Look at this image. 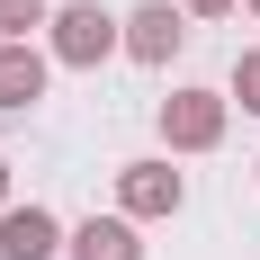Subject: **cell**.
<instances>
[{"instance_id": "12", "label": "cell", "mask_w": 260, "mask_h": 260, "mask_svg": "<svg viewBox=\"0 0 260 260\" xmlns=\"http://www.w3.org/2000/svg\"><path fill=\"white\" fill-rule=\"evenodd\" d=\"M251 9H260V0H251Z\"/></svg>"}, {"instance_id": "3", "label": "cell", "mask_w": 260, "mask_h": 260, "mask_svg": "<svg viewBox=\"0 0 260 260\" xmlns=\"http://www.w3.org/2000/svg\"><path fill=\"white\" fill-rule=\"evenodd\" d=\"M117 207H126V224L135 215H171L180 207V171L171 161H126L117 171Z\"/></svg>"}, {"instance_id": "7", "label": "cell", "mask_w": 260, "mask_h": 260, "mask_svg": "<svg viewBox=\"0 0 260 260\" xmlns=\"http://www.w3.org/2000/svg\"><path fill=\"white\" fill-rule=\"evenodd\" d=\"M72 260H144V242H135L126 215H90V224L72 234Z\"/></svg>"}, {"instance_id": "9", "label": "cell", "mask_w": 260, "mask_h": 260, "mask_svg": "<svg viewBox=\"0 0 260 260\" xmlns=\"http://www.w3.org/2000/svg\"><path fill=\"white\" fill-rule=\"evenodd\" d=\"M234 99H242V108H251V117H260V45H251V54H242V63H234Z\"/></svg>"}, {"instance_id": "11", "label": "cell", "mask_w": 260, "mask_h": 260, "mask_svg": "<svg viewBox=\"0 0 260 260\" xmlns=\"http://www.w3.org/2000/svg\"><path fill=\"white\" fill-rule=\"evenodd\" d=\"M0 207H9V161H0Z\"/></svg>"}, {"instance_id": "10", "label": "cell", "mask_w": 260, "mask_h": 260, "mask_svg": "<svg viewBox=\"0 0 260 260\" xmlns=\"http://www.w3.org/2000/svg\"><path fill=\"white\" fill-rule=\"evenodd\" d=\"M188 18H224V9H234V0H180Z\"/></svg>"}, {"instance_id": "2", "label": "cell", "mask_w": 260, "mask_h": 260, "mask_svg": "<svg viewBox=\"0 0 260 260\" xmlns=\"http://www.w3.org/2000/svg\"><path fill=\"white\" fill-rule=\"evenodd\" d=\"M224 108L234 99H215V90H171L161 99V144L171 153H215L224 144Z\"/></svg>"}, {"instance_id": "1", "label": "cell", "mask_w": 260, "mask_h": 260, "mask_svg": "<svg viewBox=\"0 0 260 260\" xmlns=\"http://www.w3.org/2000/svg\"><path fill=\"white\" fill-rule=\"evenodd\" d=\"M54 63H72V72H90V63H108V54L126 45V27L108 18L99 0H72V9H54Z\"/></svg>"}, {"instance_id": "6", "label": "cell", "mask_w": 260, "mask_h": 260, "mask_svg": "<svg viewBox=\"0 0 260 260\" xmlns=\"http://www.w3.org/2000/svg\"><path fill=\"white\" fill-rule=\"evenodd\" d=\"M36 99H45V54L0 45V108H36Z\"/></svg>"}, {"instance_id": "8", "label": "cell", "mask_w": 260, "mask_h": 260, "mask_svg": "<svg viewBox=\"0 0 260 260\" xmlns=\"http://www.w3.org/2000/svg\"><path fill=\"white\" fill-rule=\"evenodd\" d=\"M45 18H54L45 0H0V45H27V36H36Z\"/></svg>"}, {"instance_id": "5", "label": "cell", "mask_w": 260, "mask_h": 260, "mask_svg": "<svg viewBox=\"0 0 260 260\" xmlns=\"http://www.w3.org/2000/svg\"><path fill=\"white\" fill-rule=\"evenodd\" d=\"M63 251V224L45 207H9L0 215V260H54Z\"/></svg>"}, {"instance_id": "4", "label": "cell", "mask_w": 260, "mask_h": 260, "mask_svg": "<svg viewBox=\"0 0 260 260\" xmlns=\"http://www.w3.org/2000/svg\"><path fill=\"white\" fill-rule=\"evenodd\" d=\"M180 36H188V27H180V9H171V0H144V9L126 18V54H135V63H171V54H180Z\"/></svg>"}]
</instances>
